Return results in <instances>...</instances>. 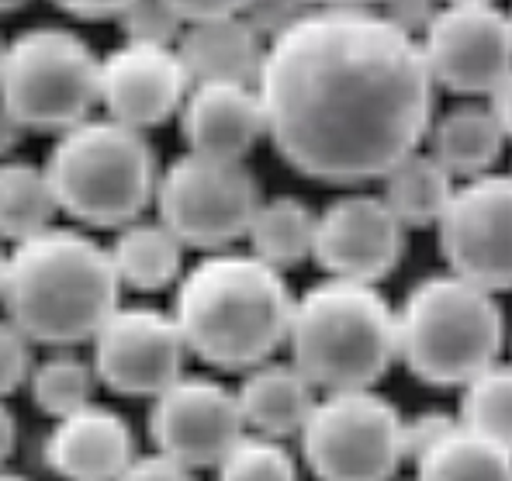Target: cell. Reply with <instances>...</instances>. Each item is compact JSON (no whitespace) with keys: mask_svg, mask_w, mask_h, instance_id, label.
<instances>
[{"mask_svg":"<svg viewBox=\"0 0 512 481\" xmlns=\"http://www.w3.org/2000/svg\"><path fill=\"white\" fill-rule=\"evenodd\" d=\"M173 11L191 25V21H208V18H232V14H246L256 0H167Z\"/></svg>","mask_w":512,"mask_h":481,"instance_id":"33","label":"cell"},{"mask_svg":"<svg viewBox=\"0 0 512 481\" xmlns=\"http://www.w3.org/2000/svg\"><path fill=\"white\" fill-rule=\"evenodd\" d=\"M177 52L184 59L194 84H256L263 66V45L256 39V28L243 14L232 18L191 21L180 32Z\"/></svg>","mask_w":512,"mask_h":481,"instance_id":"18","label":"cell"},{"mask_svg":"<svg viewBox=\"0 0 512 481\" xmlns=\"http://www.w3.org/2000/svg\"><path fill=\"white\" fill-rule=\"evenodd\" d=\"M187 343L173 312L128 305L94 336V371L101 385L128 398H156L184 378Z\"/></svg>","mask_w":512,"mask_h":481,"instance_id":"11","label":"cell"},{"mask_svg":"<svg viewBox=\"0 0 512 481\" xmlns=\"http://www.w3.org/2000/svg\"><path fill=\"white\" fill-rule=\"evenodd\" d=\"M308 4H319V7H374L378 0H308Z\"/></svg>","mask_w":512,"mask_h":481,"instance_id":"38","label":"cell"},{"mask_svg":"<svg viewBox=\"0 0 512 481\" xmlns=\"http://www.w3.org/2000/svg\"><path fill=\"white\" fill-rule=\"evenodd\" d=\"M384 180V194L391 212L402 219L405 229H426V225H440L447 215L450 201L457 194L454 174L436 160L433 153H416L405 156L398 167H391Z\"/></svg>","mask_w":512,"mask_h":481,"instance_id":"21","label":"cell"},{"mask_svg":"<svg viewBox=\"0 0 512 481\" xmlns=\"http://www.w3.org/2000/svg\"><path fill=\"white\" fill-rule=\"evenodd\" d=\"M59 201L52 191L49 170L25 160H0V239L25 243L52 229Z\"/></svg>","mask_w":512,"mask_h":481,"instance_id":"23","label":"cell"},{"mask_svg":"<svg viewBox=\"0 0 512 481\" xmlns=\"http://www.w3.org/2000/svg\"><path fill=\"white\" fill-rule=\"evenodd\" d=\"M122 21L128 28V39L163 45H173V39L184 32L180 25H187L167 0H132V7L122 14Z\"/></svg>","mask_w":512,"mask_h":481,"instance_id":"29","label":"cell"},{"mask_svg":"<svg viewBox=\"0 0 512 481\" xmlns=\"http://www.w3.org/2000/svg\"><path fill=\"white\" fill-rule=\"evenodd\" d=\"M118 481H198V478H194V468L173 461L167 454H149V457H135Z\"/></svg>","mask_w":512,"mask_h":481,"instance_id":"32","label":"cell"},{"mask_svg":"<svg viewBox=\"0 0 512 481\" xmlns=\"http://www.w3.org/2000/svg\"><path fill=\"white\" fill-rule=\"evenodd\" d=\"M433 87L423 42L371 7L291 18L256 77L277 156L322 184H364L416 153L433 125Z\"/></svg>","mask_w":512,"mask_h":481,"instance_id":"1","label":"cell"},{"mask_svg":"<svg viewBox=\"0 0 512 481\" xmlns=\"http://www.w3.org/2000/svg\"><path fill=\"white\" fill-rule=\"evenodd\" d=\"M4 263H7V257L0 253V288H4Z\"/></svg>","mask_w":512,"mask_h":481,"instance_id":"41","label":"cell"},{"mask_svg":"<svg viewBox=\"0 0 512 481\" xmlns=\"http://www.w3.org/2000/svg\"><path fill=\"white\" fill-rule=\"evenodd\" d=\"M506 132L488 104H461L429 125V153L454 177L492 174L506 149Z\"/></svg>","mask_w":512,"mask_h":481,"instance_id":"20","label":"cell"},{"mask_svg":"<svg viewBox=\"0 0 512 481\" xmlns=\"http://www.w3.org/2000/svg\"><path fill=\"white\" fill-rule=\"evenodd\" d=\"M260 184L243 163L184 153L160 174V222L194 250H225L243 239L260 208Z\"/></svg>","mask_w":512,"mask_h":481,"instance_id":"9","label":"cell"},{"mask_svg":"<svg viewBox=\"0 0 512 481\" xmlns=\"http://www.w3.org/2000/svg\"><path fill=\"white\" fill-rule=\"evenodd\" d=\"M436 229L454 274L488 291H512V174H481L457 187Z\"/></svg>","mask_w":512,"mask_h":481,"instance_id":"12","label":"cell"},{"mask_svg":"<svg viewBox=\"0 0 512 481\" xmlns=\"http://www.w3.org/2000/svg\"><path fill=\"white\" fill-rule=\"evenodd\" d=\"M218 481H298V464L281 440L243 433L218 464Z\"/></svg>","mask_w":512,"mask_h":481,"instance_id":"28","label":"cell"},{"mask_svg":"<svg viewBox=\"0 0 512 481\" xmlns=\"http://www.w3.org/2000/svg\"><path fill=\"white\" fill-rule=\"evenodd\" d=\"M111 260L132 291H163L180 281L184 243L163 222H128L111 243Z\"/></svg>","mask_w":512,"mask_h":481,"instance_id":"22","label":"cell"},{"mask_svg":"<svg viewBox=\"0 0 512 481\" xmlns=\"http://www.w3.org/2000/svg\"><path fill=\"white\" fill-rule=\"evenodd\" d=\"M52 4L80 21H108V18H122L128 7H132V0H52Z\"/></svg>","mask_w":512,"mask_h":481,"instance_id":"34","label":"cell"},{"mask_svg":"<svg viewBox=\"0 0 512 481\" xmlns=\"http://www.w3.org/2000/svg\"><path fill=\"white\" fill-rule=\"evenodd\" d=\"M246 419L239 395L212 378H180L153 398L149 437L160 454L187 468H218L243 440Z\"/></svg>","mask_w":512,"mask_h":481,"instance_id":"13","label":"cell"},{"mask_svg":"<svg viewBox=\"0 0 512 481\" xmlns=\"http://www.w3.org/2000/svg\"><path fill=\"white\" fill-rule=\"evenodd\" d=\"M506 315L495 291L461 274H433L398 312V360L433 388H464L499 364Z\"/></svg>","mask_w":512,"mask_h":481,"instance_id":"5","label":"cell"},{"mask_svg":"<svg viewBox=\"0 0 512 481\" xmlns=\"http://www.w3.org/2000/svg\"><path fill=\"white\" fill-rule=\"evenodd\" d=\"M14 443H18V423H14L11 409H7L4 398H0V464L14 454Z\"/></svg>","mask_w":512,"mask_h":481,"instance_id":"37","label":"cell"},{"mask_svg":"<svg viewBox=\"0 0 512 481\" xmlns=\"http://www.w3.org/2000/svg\"><path fill=\"white\" fill-rule=\"evenodd\" d=\"M236 395L246 426L274 440L295 437L305 430L308 416L319 402L315 385L295 364H270V360L246 374Z\"/></svg>","mask_w":512,"mask_h":481,"instance_id":"19","label":"cell"},{"mask_svg":"<svg viewBox=\"0 0 512 481\" xmlns=\"http://www.w3.org/2000/svg\"><path fill=\"white\" fill-rule=\"evenodd\" d=\"M122 277L111 250L77 229H45L11 250L0 305L32 343L73 347L94 340L118 312Z\"/></svg>","mask_w":512,"mask_h":481,"instance_id":"3","label":"cell"},{"mask_svg":"<svg viewBox=\"0 0 512 481\" xmlns=\"http://www.w3.org/2000/svg\"><path fill=\"white\" fill-rule=\"evenodd\" d=\"M45 170L59 212L94 229L139 222L149 201H156L160 184L149 139L115 118H87L59 132Z\"/></svg>","mask_w":512,"mask_h":481,"instance_id":"6","label":"cell"},{"mask_svg":"<svg viewBox=\"0 0 512 481\" xmlns=\"http://www.w3.org/2000/svg\"><path fill=\"white\" fill-rule=\"evenodd\" d=\"M405 257V225L374 194H343L319 215L312 260L329 277L378 284Z\"/></svg>","mask_w":512,"mask_h":481,"instance_id":"15","label":"cell"},{"mask_svg":"<svg viewBox=\"0 0 512 481\" xmlns=\"http://www.w3.org/2000/svg\"><path fill=\"white\" fill-rule=\"evenodd\" d=\"M488 108H492V115L499 118L506 139H512V73L492 90V94H488Z\"/></svg>","mask_w":512,"mask_h":481,"instance_id":"35","label":"cell"},{"mask_svg":"<svg viewBox=\"0 0 512 481\" xmlns=\"http://www.w3.org/2000/svg\"><path fill=\"white\" fill-rule=\"evenodd\" d=\"M416 481H512V450L461 423L419 457Z\"/></svg>","mask_w":512,"mask_h":481,"instance_id":"25","label":"cell"},{"mask_svg":"<svg viewBox=\"0 0 512 481\" xmlns=\"http://www.w3.org/2000/svg\"><path fill=\"white\" fill-rule=\"evenodd\" d=\"M194 80L177 45L135 42L111 49L101 59V104L108 118L128 129H156L180 115Z\"/></svg>","mask_w":512,"mask_h":481,"instance_id":"14","label":"cell"},{"mask_svg":"<svg viewBox=\"0 0 512 481\" xmlns=\"http://www.w3.org/2000/svg\"><path fill=\"white\" fill-rule=\"evenodd\" d=\"M45 461L66 481H118L135 461L132 426L104 405L63 416L45 443Z\"/></svg>","mask_w":512,"mask_h":481,"instance_id":"17","label":"cell"},{"mask_svg":"<svg viewBox=\"0 0 512 481\" xmlns=\"http://www.w3.org/2000/svg\"><path fill=\"white\" fill-rule=\"evenodd\" d=\"M291 364L322 392L371 388L398 357V312L374 284L326 277L295 302Z\"/></svg>","mask_w":512,"mask_h":481,"instance_id":"4","label":"cell"},{"mask_svg":"<svg viewBox=\"0 0 512 481\" xmlns=\"http://www.w3.org/2000/svg\"><path fill=\"white\" fill-rule=\"evenodd\" d=\"M295 302L267 260L218 250L180 277L173 319L198 360L218 371H253L288 343Z\"/></svg>","mask_w":512,"mask_h":481,"instance_id":"2","label":"cell"},{"mask_svg":"<svg viewBox=\"0 0 512 481\" xmlns=\"http://www.w3.org/2000/svg\"><path fill=\"white\" fill-rule=\"evenodd\" d=\"M21 4H25V0H0V14H7V11H18Z\"/></svg>","mask_w":512,"mask_h":481,"instance_id":"39","label":"cell"},{"mask_svg":"<svg viewBox=\"0 0 512 481\" xmlns=\"http://www.w3.org/2000/svg\"><path fill=\"white\" fill-rule=\"evenodd\" d=\"M28 129L18 122V118L7 111V104L0 101V160H7V153H14L21 142V135H25Z\"/></svg>","mask_w":512,"mask_h":481,"instance_id":"36","label":"cell"},{"mask_svg":"<svg viewBox=\"0 0 512 481\" xmlns=\"http://www.w3.org/2000/svg\"><path fill=\"white\" fill-rule=\"evenodd\" d=\"M180 135L187 153L243 163L267 135V115L256 84H194L180 108Z\"/></svg>","mask_w":512,"mask_h":481,"instance_id":"16","label":"cell"},{"mask_svg":"<svg viewBox=\"0 0 512 481\" xmlns=\"http://www.w3.org/2000/svg\"><path fill=\"white\" fill-rule=\"evenodd\" d=\"M461 423L512 450V364H495L464 385Z\"/></svg>","mask_w":512,"mask_h":481,"instance_id":"27","label":"cell"},{"mask_svg":"<svg viewBox=\"0 0 512 481\" xmlns=\"http://www.w3.org/2000/svg\"><path fill=\"white\" fill-rule=\"evenodd\" d=\"M447 4H454V0H447Z\"/></svg>","mask_w":512,"mask_h":481,"instance_id":"42","label":"cell"},{"mask_svg":"<svg viewBox=\"0 0 512 481\" xmlns=\"http://www.w3.org/2000/svg\"><path fill=\"white\" fill-rule=\"evenodd\" d=\"M315 232H319V215L301 198L281 194V198H263L253 215V225L246 232L253 253L267 260L270 267H298L315 253Z\"/></svg>","mask_w":512,"mask_h":481,"instance_id":"24","label":"cell"},{"mask_svg":"<svg viewBox=\"0 0 512 481\" xmlns=\"http://www.w3.org/2000/svg\"><path fill=\"white\" fill-rule=\"evenodd\" d=\"M429 73L454 94H492L512 73V14L492 0H454L426 25Z\"/></svg>","mask_w":512,"mask_h":481,"instance_id":"10","label":"cell"},{"mask_svg":"<svg viewBox=\"0 0 512 481\" xmlns=\"http://www.w3.org/2000/svg\"><path fill=\"white\" fill-rule=\"evenodd\" d=\"M405 419L374 388L326 392L308 416L301 454L319 481H391L405 461Z\"/></svg>","mask_w":512,"mask_h":481,"instance_id":"8","label":"cell"},{"mask_svg":"<svg viewBox=\"0 0 512 481\" xmlns=\"http://www.w3.org/2000/svg\"><path fill=\"white\" fill-rule=\"evenodd\" d=\"M0 481H28V478H21V475H11V471H0Z\"/></svg>","mask_w":512,"mask_h":481,"instance_id":"40","label":"cell"},{"mask_svg":"<svg viewBox=\"0 0 512 481\" xmlns=\"http://www.w3.org/2000/svg\"><path fill=\"white\" fill-rule=\"evenodd\" d=\"M32 371V340L11 319H0V398L18 392Z\"/></svg>","mask_w":512,"mask_h":481,"instance_id":"30","label":"cell"},{"mask_svg":"<svg viewBox=\"0 0 512 481\" xmlns=\"http://www.w3.org/2000/svg\"><path fill=\"white\" fill-rule=\"evenodd\" d=\"M461 426V419L447 416V412H416L412 419H405L402 440H405V457L419 461L429 447H436L447 433H454Z\"/></svg>","mask_w":512,"mask_h":481,"instance_id":"31","label":"cell"},{"mask_svg":"<svg viewBox=\"0 0 512 481\" xmlns=\"http://www.w3.org/2000/svg\"><path fill=\"white\" fill-rule=\"evenodd\" d=\"M0 56H4V49H0Z\"/></svg>","mask_w":512,"mask_h":481,"instance_id":"43","label":"cell"},{"mask_svg":"<svg viewBox=\"0 0 512 481\" xmlns=\"http://www.w3.org/2000/svg\"><path fill=\"white\" fill-rule=\"evenodd\" d=\"M97 371L90 364H84L73 353H56V357L42 360L39 367L28 378V388H32V402L39 405L45 416L63 419L80 412L84 405H90V395H94L97 385Z\"/></svg>","mask_w":512,"mask_h":481,"instance_id":"26","label":"cell"},{"mask_svg":"<svg viewBox=\"0 0 512 481\" xmlns=\"http://www.w3.org/2000/svg\"><path fill=\"white\" fill-rule=\"evenodd\" d=\"M0 101L28 132H66L101 104V59L66 28H32L4 45Z\"/></svg>","mask_w":512,"mask_h":481,"instance_id":"7","label":"cell"}]
</instances>
